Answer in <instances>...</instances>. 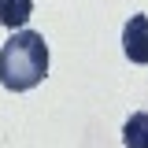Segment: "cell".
<instances>
[{
  "instance_id": "obj_4",
  "label": "cell",
  "mask_w": 148,
  "mask_h": 148,
  "mask_svg": "<svg viewBox=\"0 0 148 148\" xmlns=\"http://www.w3.org/2000/svg\"><path fill=\"white\" fill-rule=\"evenodd\" d=\"M122 145L126 148H148V111H133L122 126Z\"/></svg>"
},
{
  "instance_id": "obj_3",
  "label": "cell",
  "mask_w": 148,
  "mask_h": 148,
  "mask_svg": "<svg viewBox=\"0 0 148 148\" xmlns=\"http://www.w3.org/2000/svg\"><path fill=\"white\" fill-rule=\"evenodd\" d=\"M34 15V0H0V26L18 34Z\"/></svg>"
},
{
  "instance_id": "obj_2",
  "label": "cell",
  "mask_w": 148,
  "mask_h": 148,
  "mask_svg": "<svg viewBox=\"0 0 148 148\" xmlns=\"http://www.w3.org/2000/svg\"><path fill=\"white\" fill-rule=\"evenodd\" d=\"M122 52L130 63H148V15H130L122 26Z\"/></svg>"
},
{
  "instance_id": "obj_1",
  "label": "cell",
  "mask_w": 148,
  "mask_h": 148,
  "mask_svg": "<svg viewBox=\"0 0 148 148\" xmlns=\"http://www.w3.org/2000/svg\"><path fill=\"white\" fill-rule=\"evenodd\" d=\"M48 74V45L34 30H18L0 48V85L11 92H26L41 85Z\"/></svg>"
}]
</instances>
